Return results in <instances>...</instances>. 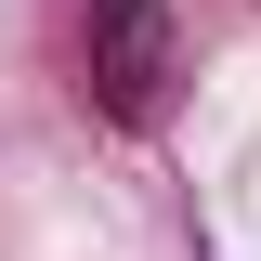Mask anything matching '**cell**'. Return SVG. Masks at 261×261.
<instances>
[{"label":"cell","mask_w":261,"mask_h":261,"mask_svg":"<svg viewBox=\"0 0 261 261\" xmlns=\"http://www.w3.org/2000/svg\"><path fill=\"white\" fill-rule=\"evenodd\" d=\"M92 105L118 130L170 105V0H92Z\"/></svg>","instance_id":"cell-1"}]
</instances>
